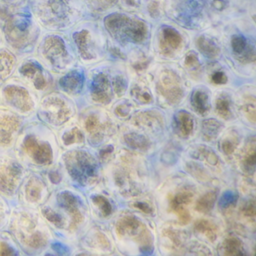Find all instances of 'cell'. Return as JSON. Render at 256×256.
<instances>
[{
  "label": "cell",
  "mask_w": 256,
  "mask_h": 256,
  "mask_svg": "<svg viewBox=\"0 0 256 256\" xmlns=\"http://www.w3.org/2000/svg\"><path fill=\"white\" fill-rule=\"evenodd\" d=\"M38 210L56 239L73 244L82 236L88 223V209L78 188L65 185L53 190Z\"/></svg>",
  "instance_id": "cell-1"
},
{
  "label": "cell",
  "mask_w": 256,
  "mask_h": 256,
  "mask_svg": "<svg viewBox=\"0 0 256 256\" xmlns=\"http://www.w3.org/2000/svg\"><path fill=\"white\" fill-rule=\"evenodd\" d=\"M61 152L56 131L38 119L25 122L12 151L28 170L41 173L58 164Z\"/></svg>",
  "instance_id": "cell-2"
},
{
  "label": "cell",
  "mask_w": 256,
  "mask_h": 256,
  "mask_svg": "<svg viewBox=\"0 0 256 256\" xmlns=\"http://www.w3.org/2000/svg\"><path fill=\"white\" fill-rule=\"evenodd\" d=\"M6 230L26 256L48 252L56 239L40 210L20 205L12 208Z\"/></svg>",
  "instance_id": "cell-3"
},
{
  "label": "cell",
  "mask_w": 256,
  "mask_h": 256,
  "mask_svg": "<svg viewBox=\"0 0 256 256\" xmlns=\"http://www.w3.org/2000/svg\"><path fill=\"white\" fill-rule=\"evenodd\" d=\"M64 175L66 185L78 190L91 188L100 178L98 160L84 148L62 151L58 163Z\"/></svg>",
  "instance_id": "cell-4"
},
{
  "label": "cell",
  "mask_w": 256,
  "mask_h": 256,
  "mask_svg": "<svg viewBox=\"0 0 256 256\" xmlns=\"http://www.w3.org/2000/svg\"><path fill=\"white\" fill-rule=\"evenodd\" d=\"M72 49L70 38L50 34L38 40L36 58L52 74L64 76L74 70Z\"/></svg>",
  "instance_id": "cell-5"
},
{
  "label": "cell",
  "mask_w": 256,
  "mask_h": 256,
  "mask_svg": "<svg viewBox=\"0 0 256 256\" xmlns=\"http://www.w3.org/2000/svg\"><path fill=\"white\" fill-rule=\"evenodd\" d=\"M40 98L36 92L14 76L0 85V106L25 119L36 114Z\"/></svg>",
  "instance_id": "cell-6"
},
{
  "label": "cell",
  "mask_w": 256,
  "mask_h": 256,
  "mask_svg": "<svg viewBox=\"0 0 256 256\" xmlns=\"http://www.w3.org/2000/svg\"><path fill=\"white\" fill-rule=\"evenodd\" d=\"M72 98L60 90H52L40 98L37 109L38 119L58 131L76 116Z\"/></svg>",
  "instance_id": "cell-7"
},
{
  "label": "cell",
  "mask_w": 256,
  "mask_h": 256,
  "mask_svg": "<svg viewBox=\"0 0 256 256\" xmlns=\"http://www.w3.org/2000/svg\"><path fill=\"white\" fill-rule=\"evenodd\" d=\"M28 172L12 154L0 155V194L12 208L17 205L18 193Z\"/></svg>",
  "instance_id": "cell-8"
},
{
  "label": "cell",
  "mask_w": 256,
  "mask_h": 256,
  "mask_svg": "<svg viewBox=\"0 0 256 256\" xmlns=\"http://www.w3.org/2000/svg\"><path fill=\"white\" fill-rule=\"evenodd\" d=\"M28 85L40 98L53 90L54 80L52 74L36 58L24 59L16 66L13 76Z\"/></svg>",
  "instance_id": "cell-9"
},
{
  "label": "cell",
  "mask_w": 256,
  "mask_h": 256,
  "mask_svg": "<svg viewBox=\"0 0 256 256\" xmlns=\"http://www.w3.org/2000/svg\"><path fill=\"white\" fill-rule=\"evenodd\" d=\"M36 16L38 22L50 30H64L70 28V0H37Z\"/></svg>",
  "instance_id": "cell-10"
},
{
  "label": "cell",
  "mask_w": 256,
  "mask_h": 256,
  "mask_svg": "<svg viewBox=\"0 0 256 256\" xmlns=\"http://www.w3.org/2000/svg\"><path fill=\"white\" fill-rule=\"evenodd\" d=\"M104 26L112 37L122 43H142L148 37L146 24L125 14H113L108 16L104 19Z\"/></svg>",
  "instance_id": "cell-11"
},
{
  "label": "cell",
  "mask_w": 256,
  "mask_h": 256,
  "mask_svg": "<svg viewBox=\"0 0 256 256\" xmlns=\"http://www.w3.org/2000/svg\"><path fill=\"white\" fill-rule=\"evenodd\" d=\"M50 192L42 173L28 170L18 193L17 205L38 209L48 200Z\"/></svg>",
  "instance_id": "cell-12"
},
{
  "label": "cell",
  "mask_w": 256,
  "mask_h": 256,
  "mask_svg": "<svg viewBox=\"0 0 256 256\" xmlns=\"http://www.w3.org/2000/svg\"><path fill=\"white\" fill-rule=\"evenodd\" d=\"M26 119L0 106V155L12 154L14 144Z\"/></svg>",
  "instance_id": "cell-13"
},
{
  "label": "cell",
  "mask_w": 256,
  "mask_h": 256,
  "mask_svg": "<svg viewBox=\"0 0 256 256\" xmlns=\"http://www.w3.org/2000/svg\"><path fill=\"white\" fill-rule=\"evenodd\" d=\"M157 90L172 104H179L184 96L180 80L172 70H164L160 74Z\"/></svg>",
  "instance_id": "cell-14"
},
{
  "label": "cell",
  "mask_w": 256,
  "mask_h": 256,
  "mask_svg": "<svg viewBox=\"0 0 256 256\" xmlns=\"http://www.w3.org/2000/svg\"><path fill=\"white\" fill-rule=\"evenodd\" d=\"M56 133L62 151L82 148L86 142L83 130L78 125L74 118L58 130Z\"/></svg>",
  "instance_id": "cell-15"
},
{
  "label": "cell",
  "mask_w": 256,
  "mask_h": 256,
  "mask_svg": "<svg viewBox=\"0 0 256 256\" xmlns=\"http://www.w3.org/2000/svg\"><path fill=\"white\" fill-rule=\"evenodd\" d=\"M194 191L191 188H184L175 194L169 196V210L178 216L181 226L188 224L191 215L186 206L193 200Z\"/></svg>",
  "instance_id": "cell-16"
},
{
  "label": "cell",
  "mask_w": 256,
  "mask_h": 256,
  "mask_svg": "<svg viewBox=\"0 0 256 256\" xmlns=\"http://www.w3.org/2000/svg\"><path fill=\"white\" fill-rule=\"evenodd\" d=\"M91 100L97 104H107L112 101V88L108 78L104 73H98L92 79L90 88Z\"/></svg>",
  "instance_id": "cell-17"
},
{
  "label": "cell",
  "mask_w": 256,
  "mask_h": 256,
  "mask_svg": "<svg viewBox=\"0 0 256 256\" xmlns=\"http://www.w3.org/2000/svg\"><path fill=\"white\" fill-rule=\"evenodd\" d=\"M232 48L234 58L242 64L256 62L254 48L241 36H234L232 38Z\"/></svg>",
  "instance_id": "cell-18"
},
{
  "label": "cell",
  "mask_w": 256,
  "mask_h": 256,
  "mask_svg": "<svg viewBox=\"0 0 256 256\" xmlns=\"http://www.w3.org/2000/svg\"><path fill=\"white\" fill-rule=\"evenodd\" d=\"M62 76L64 77L59 82L60 91L71 98L78 96L84 86V76L79 72L73 70Z\"/></svg>",
  "instance_id": "cell-19"
},
{
  "label": "cell",
  "mask_w": 256,
  "mask_h": 256,
  "mask_svg": "<svg viewBox=\"0 0 256 256\" xmlns=\"http://www.w3.org/2000/svg\"><path fill=\"white\" fill-rule=\"evenodd\" d=\"M182 38L180 34L172 28H163L162 30L160 40V47L162 53L166 56L173 54L182 46Z\"/></svg>",
  "instance_id": "cell-20"
},
{
  "label": "cell",
  "mask_w": 256,
  "mask_h": 256,
  "mask_svg": "<svg viewBox=\"0 0 256 256\" xmlns=\"http://www.w3.org/2000/svg\"><path fill=\"white\" fill-rule=\"evenodd\" d=\"M146 226L140 220L132 216L122 217L116 224V232L118 236H134L137 238Z\"/></svg>",
  "instance_id": "cell-21"
},
{
  "label": "cell",
  "mask_w": 256,
  "mask_h": 256,
  "mask_svg": "<svg viewBox=\"0 0 256 256\" xmlns=\"http://www.w3.org/2000/svg\"><path fill=\"white\" fill-rule=\"evenodd\" d=\"M17 61L10 50L0 48V85L12 77L16 71Z\"/></svg>",
  "instance_id": "cell-22"
},
{
  "label": "cell",
  "mask_w": 256,
  "mask_h": 256,
  "mask_svg": "<svg viewBox=\"0 0 256 256\" xmlns=\"http://www.w3.org/2000/svg\"><path fill=\"white\" fill-rule=\"evenodd\" d=\"M0 256H26L6 229L0 230Z\"/></svg>",
  "instance_id": "cell-23"
},
{
  "label": "cell",
  "mask_w": 256,
  "mask_h": 256,
  "mask_svg": "<svg viewBox=\"0 0 256 256\" xmlns=\"http://www.w3.org/2000/svg\"><path fill=\"white\" fill-rule=\"evenodd\" d=\"M174 130L176 134L181 138H188L194 130V120L192 116L185 110H180L175 115Z\"/></svg>",
  "instance_id": "cell-24"
},
{
  "label": "cell",
  "mask_w": 256,
  "mask_h": 256,
  "mask_svg": "<svg viewBox=\"0 0 256 256\" xmlns=\"http://www.w3.org/2000/svg\"><path fill=\"white\" fill-rule=\"evenodd\" d=\"M191 104L194 112L202 116H205L210 110L209 96L202 90H197L193 92L191 98Z\"/></svg>",
  "instance_id": "cell-25"
},
{
  "label": "cell",
  "mask_w": 256,
  "mask_h": 256,
  "mask_svg": "<svg viewBox=\"0 0 256 256\" xmlns=\"http://www.w3.org/2000/svg\"><path fill=\"white\" fill-rule=\"evenodd\" d=\"M134 124L145 127H152L163 124L162 116L156 112H140L133 119Z\"/></svg>",
  "instance_id": "cell-26"
},
{
  "label": "cell",
  "mask_w": 256,
  "mask_h": 256,
  "mask_svg": "<svg viewBox=\"0 0 256 256\" xmlns=\"http://www.w3.org/2000/svg\"><path fill=\"white\" fill-rule=\"evenodd\" d=\"M222 127L221 122L216 120L209 119L204 121L202 125V134L204 140L206 142L215 140L222 130Z\"/></svg>",
  "instance_id": "cell-27"
},
{
  "label": "cell",
  "mask_w": 256,
  "mask_h": 256,
  "mask_svg": "<svg viewBox=\"0 0 256 256\" xmlns=\"http://www.w3.org/2000/svg\"><path fill=\"white\" fill-rule=\"evenodd\" d=\"M198 49L206 58L214 59L217 58L220 53V48L212 40L205 36L199 37L197 40Z\"/></svg>",
  "instance_id": "cell-28"
},
{
  "label": "cell",
  "mask_w": 256,
  "mask_h": 256,
  "mask_svg": "<svg viewBox=\"0 0 256 256\" xmlns=\"http://www.w3.org/2000/svg\"><path fill=\"white\" fill-rule=\"evenodd\" d=\"M124 142L130 148L140 151H146L151 146L148 138L138 133H128L124 136Z\"/></svg>",
  "instance_id": "cell-29"
},
{
  "label": "cell",
  "mask_w": 256,
  "mask_h": 256,
  "mask_svg": "<svg viewBox=\"0 0 256 256\" xmlns=\"http://www.w3.org/2000/svg\"><path fill=\"white\" fill-rule=\"evenodd\" d=\"M224 256H245L244 244L240 240L235 236H229L224 240L222 244Z\"/></svg>",
  "instance_id": "cell-30"
},
{
  "label": "cell",
  "mask_w": 256,
  "mask_h": 256,
  "mask_svg": "<svg viewBox=\"0 0 256 256\" xmlns=\"http://www.w3.org/2000/svg\"><path fill=\"white\" fill-rule=\"evenodd\" d=\"M194 228L196 232L204 235L210 242H214L217 238V227L212 222L200 218L194 222Z\"/></svg>",
  "instance_id": "cell-31"
},
{
  "label": "cell",
  "mask_w": 256,
  "mask_h": 256,
  "mask_svg": "<svg viewBox=\"0 0 256 256\" xmlns=\"http://www.w3.org/2000/svg\"><path fill=\"white\" fill-rule=\"evenodd\" d=\"M217 199V192L216 191L209 192L200 198L196 202L194 209L202 214H208L212 210Z\"/></svg>",
  "instance_id": "cell-32"
},
{
  "label": "cell",
  "mask_w": 256,
  "mask_h": 256,
  "mask_svg": "<svg viewBox=\"0 0 256 256\" xmlns=\"http://www.w3.org/2000/svg\"><path fill=\"white\" fill-rule=\"evenodd\" d=\"M90 198L92 204L100 211L102 216L106 218L112 215L113 208H112V204L106 196L100 194H94L90 197Z\"/></svg>",
  "instance_id": "cell-33"
},
{
  "label": "cell",
  "mask_w": 256,
  "mask_h": 256,
  "mask_svg": "<svg viewBox=\"0 0 256 256\" xmlns=\"http://www.w3.org/2000/svg\"><path fill=\"white\" fill-rule=\"evenodd\" d=\"M238 200V193L236 192L228 190L222 194L220 202H218V208L221 211L224 212L232 210L236 206Z\"/></svg>",
  "instance_id": "cell-34"
},
{
  "label": "cell",
  "mask_w": 256,
  "mask_h": 256,
  "mask_svg": "<svg viewBox=\"0 0 256 256\" xmlns=\"http://www.w3.org/2000/svg\"><path fill=\"white\" fill-rule=\"evenodd\" d=\"M192 156V157L198 160H205L212 166H216L218 163V156L211 148L206 146H198Z\"/></svg>",
  "instance_id": "cell-35"
},
{
  "label": "cell",
  "mask_w": 256,
  "mask_h": 256,
  "mask_svg": "<svg viewBox=\"0 0 256 256\" xmlns=\"http://www.w3.org/2000/svg\"><path fill=\"white\" fill-rule=\"evenodd\" d=\"M136 241L139 245L140 252L144 254L151 253L154 250V238L152 234L145 228L139 236L136 238Z\"/></svg>",
  "instance_id": "cell-36"
},
{
  "label": "cell",
  "mask_w": 256,
  "mask_h": 256,
  "mask_svg": "<svg viewBox=\"0 0 256 256\" xmlns=\"http://www.w3.org/2000/svg\"><path fill=\"white\" fill-rule=\"evenodd\" d=\"M230 106V100L226 96H220L216 102V110L217 114L224 120H228L232 118Z\"/></svg>",
  "instance_id": "cell-37"
},
{
  "label": "cell",
  "mask_w": 256,
  "mask_h": 256,
  "mask_svg": "<svg viewBox=\"0 0 256 256\" xmlns=\"http://www.w3.org/2000/svg\"><path fill=\"white\" fill-rule=\"evenodd\" d=\"M12 206L6 199L0 194V230L6 229Z\"/></svg>",
  "instance_id": "cell-38"
},
{
  "label": "cell",
  "mask_w": 256,
  "mask_h": 256,
  "mask_svg": "<svg viewBox=\"0 0 256 256\" xmlns=\"http://www.w3.org/2000/svg\"><path fill=\"white\" fill-rule=\"evenodd\" d=\"M256 163V148H254V142L252 144V146H250L248 152L246 154L245 156L242 160V164H244V168L246 172H254V167Z\"/></svg>",
  "instance_id": "cell-39"
},
{
  "label": "cell",
  "mask_w": 256,
  "mask_h": 256,
  "mask_svg": "<svg viewBox=\"0 0 256 256\" xmlns=\"http://www.w3.org/2000/svg\"><path fill=\"white\" fill-rule=\"evenodd\" d=\"M113 86L114 91L115 94L119 97L122 96L126 92L127 90V82L126 80L124 78V76H118L115 78L113 80Z\"/></svg>",
  "instance_id": "cell-40"
},
{
  "label": "cell",
  "mask_w": 256,
  "mask_h": 256,
  "mask_svg": "<svg viewBox=\"0 0 256 256\" xmlns=\"http://www.w3.org/2000/svg\"><path fill=\"white\" fill-rule=\"evenodd\" d=\"M186 169L190 174L197 179L204 181L208 179V175L206 172L204 170L203 168L200 167L199 164H194V163H188L186 166Z\"/></svg>",
  "instance_id": "cell-41"
},
{
  "label": "cell",
  "mask_w": 256,
  "mask_h": 256,
  "mask_svg": "<svg viewBox=\"0 0 256 256\" xmlns=\"http://www.w3.org/2000/svg\"><path fill=\"white\" fill-rule=\"evenodd\" d=\"M132 92L133 96H134L140 102L143 103V104H149V103L152 102V98L150 94L148 91L144 90L143 89L139 88V86H134Z\"/></svg>",
  "instance_id": "cell-42"
},
{
  "label": "cell",
  "mask_w": 256,
  "mask_h": 256,
  "mask_svg": "<svg viewBox=\"0 0 256 256\" xmlns=\"http://www.w3.org/2000/svg\"><path fill=\"white\" fill-rule=\"evenodd\" d=\"M238 145V142L236 138H228L224 139V140L222 142V150L223 152L226 154V155H230V154L234 152Z\"/></svg>",
  "instance_id": "cell-43"
},
{
  "label": "cell",
  "mask_w": 256,
  "mask_h": 256,
  "mask_svg": "<svg viewBox=\"0 0 256 256\" xmlns=\"http://www.w3.org/2000/svg\"><path fill=\"white\" fill-rule=\"evenodd\" d=\"M244 112L245 113L246 116L248 118L250 122L254 124L256 122V100L250 101V102H247L244 104Z\"/></svg>",
  "instance_id": "cell-44"
},
{
  "label": "cell",
  "mask_w": 256,
  "mask_h": 256,
  "mask_svg": "<svg viewBox=\"0 0 256 256\" xmlns=\"http://www.w3.org/2000/svg\"><path fill=\"white\" fill-rule=\"evenodd\" d=\"M242 215L246 217H254L256 215V202L250 200L246 202L240 209Z\"/></svg>",
  "instance_id": "cell-45"
},
{
  "label": "cell",
  "mask_w": 256,
  "mask_h": 256,
  "mask_svg": "<svg viewBox=\"0 0 256 256\" xmlns=\"http://www.w3.org/2000/svg\"><path fill=\"white\" fill-rule=\"evenodd\" d=\"M184 62H185L186 66L188 68L198 70V68H200L198 58L197 55L193 52H190L186 55Z\"/></svg>",
  "instance_id": "cell-46"
},
{
  "label": "cell",
  "mask_w": 256,
  "mask_h": 256,
  "mask_svg": "<svg viewBox=\"0 0 256 256\" xmlns=\"http://www.w3.org/2000/svg\"><path fill=\"white\" fill-rule=\"evenodd\" d=\"M114 150V148L112 145L104 146L102 149L100 150L98 154V158H100L101 162H106L112 156V154Z\"/></svg>",
  "instance_id": "cell-47"
},
{
  "label": "cell",
  "mask_w": 256,
  "mask_h": 256,
  "mask_svg": "<svg viewBox=\"0 0 256 256\" xmlns=\"http://www.w3.org/2000/svg\"><path fill=\"white\" fill-rule=\"evenodd\" d=\"M212 83L216 85H222L227 83L228 78L222 72H216L211 76Z\"/></svg>",
  "instance_id": "cell-48"
},
{
  "label": "cell",
  "mask_w": 256,
  "mask_h": 256,
  "mask_svg": "<svg viewBox=\"0 0 256 256\" xmlns=\"http://www.w3.org/2000/svg\"><path fill=\"white\" fill-rule=\"evenodd\" d=\"M130 112V107L127 104H120L115 109V113L118 116H121V118H125L127 116Z\"/></svg>",
  "instance_id": "cell-49"
},
{
  "label": "cell",
  "mask_w": 256,
  "mask_h": 256,
  "mask_svg": "<svg viewBox=\"0 0 256 256\" xmlns=\"http://www.w3.org/2000/svg\"><path fill=\"white\" fill-rule=\"evenodd\" d=\"M134 208L136 209H138L139 210L143 212L144 214H150L152 212V209L148 204L144 203V202H137V203L134 204Z\"/></svg>",
  "instance_id": "cell-50"
},
{
  "label": "cell",
  "mask_w": 256,
  "mask_h": 256,
  "mask_svg": "<svg viewBox=\"0 0 256 256\" xmlns=\"http://www.w3.org/2000/svg\"><path fill=\"white\" fill-rule=\"evenodd\" d=\"M149 12L152 17H156L158 14V4L156 2H151L149 6Z\"/></svg>",
  "instance_id": "cell-51"
},
{
  "label": "cell",
  "mask_w": 256,
  "mask_h": 256,
  "mask_svg": "<svg viewBox=\"0 0 256 256\" xmlns=\"http://www.w3.org/2000/svg\"><path fill=\"white\" fill-rule=\"evenodd\" d=\"M110 50L112 54L114 56H115V58H119V59H125V55H124V54L122 53L119 48H110Z\"/></svg>",
  "instance_id": "cell-52"
},
{
  "label": "cell",
  "mask_w": 256,
  "mask_h": 256,
  "mask_svg": "<svg viewBox=\"0 0 256 256\" xmlns=\"http://www.w3.org/2000/svg\"><path fill=\"white\" fill-rule=\"evenodd\" d=\"M97 1L101 5L102 7H104V8H106L112 6L114 5L118 2V0H97Z\"/></svg>",
  "instance_id": "cell-53"
},
{
  "label": "cell",
  "mask_w": 256,
  "mask_h": 256,
  "mask_svg": "<svg viewBox=\"0 0 256 256\" xmlns=\"http://www.w3.org/2000/svg\"><path fill=\"white\" fill-rule=\"evenodd\" d=\"M149 62L148 61H144V62H139L137 64H134V68L137 71H142V70H145L148 66Z\"/></svg>",
  "instance_id": "cell-54"
},
{
  "label": "cell",
  "mask_w": 256,
  "mask_h": 256,
  "mask_svg": "<svg viewBox=\"0 0 256 256\" xmlns=\"http://www.w3.org/2000/svg\"><path fill=\"white\" fill-rule=\"evenodd\" d=\"M126 2L128 5H134V4H136V1H134V0H126Z\"/></svg>",
  "instance_id": "cell-55"
},
{
  "label": "cell",
  "mask_w": 256,
  "mask_h": 256,
  "mask_svg": "<svg viewBox=\"0 0 256 256\" xmlns=\"http://www.w3.org/2000/svg\"><path fill=\"white\" fill-rule=\"evenodd\" d=\"M2 38V37H0V43H1V41H2V40H2V38Z\"/></svg>",
  "instance_id": "cell-56"
}]
</instances>
